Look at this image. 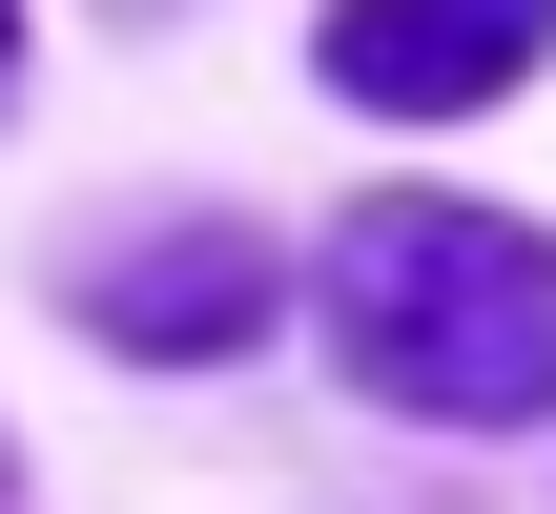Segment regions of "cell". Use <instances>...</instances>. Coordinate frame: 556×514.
<instances>
[{
    "instance_id": "obj_4",
    "label": "cell",
    "mask_w": 556,
    "mask_h": 514,
    "mask_svg": "<svg viewBox=\"0 0 556 514\" xmlns=\"http://www.w3.org/2000/svg\"><path fill=\"white\" fill-rule=\"evenodd\" d=\"M0 82H21V21H0Z\"/></svg>"
},
{
    "instance_id": "obj_2",
    "label": "cell",
    "mask_w": 556,
    "mask_h": 514,
    "mask_svg": "<svg viewBox=\"0 0 556 514\" xmlns=\"http://www.w3.org/2000/svg\"><path fill=\"white\" fill-rule=\"evenodd\" d=\"M536 41H556V0H330V82L371 124H454V103L536 82Z\"/></svg>"
},
{
    "instance_id": "obj_1",
    "label": "cell",
    "mask_w": 556,
    "mask_h": 514,
    "mask_svg": "<svg viewBox=\"0 0 556 514\" xmlns=\"http://www.w3.org/2000/svg\"><path fill=\"white\" fill-rule=\"evenodd\" d=\"M330 350H351V391H392L433 433H516V412H556V247L392 185L330 227Z\"/></svg>"
},
{
    "instance_id": "obj_3",
    "label": "cell",
    "mask_w": 556,
    "mask_h": 514,
    "mask_svg": "<svg viewBox=\"0 0 556 514\" xmlns=\"http://www.w3.org/2000/svg\"><path fill=\"white\" fill-rule=\"evenodd\" d=\"M83 309H103L124 350H227V330L268 309V247H248V227H186V247H103V268H83Z\"/></svg>"
}]
</instances>
